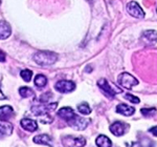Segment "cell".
I'll list each match as a JSON object with an SVG mask.
<instances>
[{
  "label": "cell",
  "instance_id": "6da1fadb",
  "mask_svg": "<svg viewBox=\"0 0 157 147\" xmlns=\"http://www.w3.org/2000/svg\"><path fill=\"white\" fill-rule=\"evenodd\" d=\"M33 60H34L38 65H41V66H49V65H52L57 62L58 55L52 52H48V50H40V52H38L34 55Z\"/></svg>",
  "mask_w": 157,
  "mask_h": 147
},
{
  "label": "cell",
  "instance_id": "7a4b0ae2",
  "mask_svg": "<svg viewBox=\"0 0 157 147\" xmlns=\"http://www.w3.org/2000/svg\"><path fill=\"white\" fill-rule=\"evenodd\" d=\"M98 86L101 88V90L107 96L108 98H111L113 99L114 98L115 95L117 93H121L123 90L121 88H118L117 86H115L114 84L110 83L108 80L106 79H100L98 81Z\"/></svg>",
  "mask_w": 157,
  "mask_h": 147
},
{
  "label": "cell",
  "instance_id": "3957f363",
  "mask_svg": "<svg viewBox=\"0 0 157 147\" xmlns=\"http://www.w3.org/2000/svg\"><path fill=\"white\" fill-rule=\"evenodd\" d=\"M117 82L121 87L132 89L133 86L138 84V80L129 73H121L117 77Z\"/></svg>",
  "mask_w": 157,
  "mask_h": 147
},
{
  "label": "cell",
  "instance_id": "277c9868",
  "mask_svg": "<svg viewBox=\"0 0 157 147\" xmlns=\"http://www.w3.org/2000/svg\"><path fill=\"white\" fill-rule=\"evenodd\" d=\"M58 106V103H49V104H46V103H43V104L40 105H33L32 106V113L34 116L36 117H40L43 115H47L50 111L55 110Z\"/></svg>",
  "mask_w": 157,
  "mask_h": 147
},
{
  "label": "cell",
  "instance_id": "5b68a950",
  "mask_svg": "<svg viewBox=\"0 0 157 147\" xmlns=\"http://www.w3.org/2000/svg\"><path fill=\"white\" fill-rule=\"evenodd\" d=\"M126 10H127L128 14L131 15L134 18L137 19H143L145 18V12L141 9V6H139L136 1H130L126 6Z\"/></svg>",
  "mask_w": 157,
  "mask_h": 147
},
{
  "label": "cell",
  "instance_id": "8992f818",
  "mask_svg": "<svg viewBox=\"0 0 157 147\" xmlns=\"http://www.w3.org/2000/svg\"><path fill=\"white\" fill-rule=\"evenodd\" d=\"M67 123L70 127L75 129V130H84V129H86V127L88 126L89 120H86L85 118H82V117L75 115L72 119H70L69 121H67Z\"/></svg>",
  "mask_w": 157,
  "mask_h": 147
},
{
  "label": "cell",
  "instance_id": "52a82bcc",
  "mask_svg": "<svg viewBox=\"0 0 157 147\" xmlns=\"http://www.w3.org/2000/svg\"><path fill=\"white\" fill-rule=\"evenodd\" d=\"M55 88L59 93H71L75 88V83L69 80H61L56 83Z\"/></svg>",
  "mask_w": 157,
  "mask_h": 147
},
{
  "label": "cell",
  "instance_id": "ba28073f",
  "mask_svg": "<svg viewBox=\"0 0 157 147\" xmlns=\"http://www.w3.org/2000/svg\"><path fill=\"white\" fill-rule=\"evenodd\" d=\"M129 128L128 124L121 122H114L110 125V131L111 133H113L114 136L116 137H121V136H124L126 133H127V129Z\"/></svg>",
  "mask_w": 157,
  "mask_h": 147
},
{
  "label": "cell",
  "instance_id": "9c48e42d",
  "mask_svg": "<svg viewBox=\"0 0 157 147\" xmlns=\"http://www.w3.org/2000/svg\"><path fill=\"white\" fill-rule=\"evenodd\" d=\"M63 141H68V143H64L68 147H83L86 144V139L83 137H66Z\"/></svg>",
  "mask_w": 157,
  "mask_h": 147
},
{
  "label": "cell",
  "instance_id": "30bf717a",
  "mask_svg": "<svg viewBox=\"0 0 157 147\" xmlns=\"http://www.w3.org/2000/svg\"><path fill=\"white\" fill-rule=\"evenodd\" d=\"M141 40L146 43V44H155L157 42V32L153 30H148L145 31L141 34Z\"/></svg>",
  "mask_w": 157,
  "mask_h": 147
},
{
  "label": "cell",
  "instance_id": "8fae6325",
  "mask_svg": "<svg viewBox=\"0 0 157 147\" xmlns=\"http://www.w3.org/2000/svg\"><path fill=\"white\" fill-rule=\"evenodd\" d=\"M21 127L24 129V130H27V131H30V133H33V131H36L38 129V124L35 120H32V119H22L21 122Z\"/></svg>",
  "mask_w": 157,
  "mask_h": 147
},
{
  "label": "cell",
  "instance_id": "7c38bea8",
  "mask_svg": "<svg viewBox=\"0 0 157 147\" xmlns=\"http://www.w3.org/2000/svg\"><path fill=\"white\" fill-rule=\"evenodd\" d=\"M14 116V109L10 105H3L0 107V120L9 121Z\"/></svg>",
  "mask_w": 157,
  "mask_h": 147
},
{
  "label": "cell",
  "instance_id": "4fadbf2b",
  "mask_svg": "<svg viewBox=\"0 0 157 147\" xmlns=\"http://www.w3.org/2000/svg\"><path fill=\"white\" fill-rule=\"evenodd\" d=\"M116 111L118 113L123 116H126V117H130L132 116L134 113H135V108L133 106H130V105H127V104H124V103H121L116 106Z\"/></svg>",
  "mask_w": 157,
  "mask_h": 147
},
{
  "label": "cell",
  "instance_id": "5bb4252c",
  "mask_svg": "<svg viewBox=\"0 0 157 147\" xmlns=\"http://www.w3.org/2000/svg\"><path fill=\"white\" fill-rule=\"evenodd\" d=\"M12 34L11 25L6 21H0V40H4L9 38Z\"/></svg>",
  "mask_w": 157,
  "mask_h": 147
},
{
  "label": "cell",
  "instance_id": "9a60e30c",
  "mask_svg": "<svg viewBox=\"0 0 157 147\" xmlns=\"http://www.w3.org/2000/svg\"><path fill=\"white\" fill-rule=\"evenodd\" d=\"M58 116L63 120L69 121L70 119H72L75 116V113L71 107H62L61 109L58 110Z\"/></svg>",
  "mask_w": 157,
  "mask_h": 147
},
{
  "label": "cell",
  "instance_id": "2e32d148",
  "mask_svg": "<svg viewBox=\"0 0 157 147\" xmlns=\"http://www.w3.org/2000/svg\"><path fill=\"white\" fill-rule=\"evenodd\" d=\"M13 133V124L9 121L0 120V133L3 136H10Z\"/></svg>",
  "mask_w": 157,
  "mask_h": 147
},
{
  "label": "cell",
  "instance_id": "e0dca14e",
  "mask_svg": "<svg viewBox=\"0 0 157 147\" xmlns=\"http://www.w3.org/2000/svg\"><path fill=\"white\" fill-rule=\"evenodd\" d=\"M34 142L36 144H40V145H47V146H52V139L48 135H39L36 136L34 138Z\"/></svg>",
  "mask_w": 157,
  "mask_h": 147
},
{
  "label": "cell",
  "instance_id": "ac0fdd59",
  "mask_svg": "<svg viewBox=\"0 0 157 147\" xmlns=\"http://www.w3.org/2000/svg\"><path fill=\"white\" fill-rule=\"evenodd\" d=\"M95 144L98 147H112V142L107 136L100 135L95 140Z\"/></svg>",
  "mask_w": 157,
  "mask_h": 147
},
{
  "label": "cell",
  "instance_id": "d6986e66",
  "mask_svg": "<svg viewBox=\"0 0 157 147\" xmlns=\"http://www.w3.org/2000/svg\"><path fill=\"white\" fill-rule=\"evenodd\" d=\"M34 83L38 88H42V87H44V86H46L47 79H46V77L43 75H37L36 77H35Z\"/></svg>",
  "mask_w": 157,
  "mask_h": 147
},
{
  "label": "cell",
  "instance_id": "ffe728a7",
  "mask_svg": "<svg viewBox=\"0 0 157 147\" xmlns=\"http://www.w3.org/2000/svg\"><path fill=\"white\" fill-rule=\"evenodd\" d=\"M19 93H20V96H21L22 98H29V97H32V96H34L35 92L32 89V88L25 87V86H23V87H21L19 89Z\"/></svg>",
  "mask_w": 157,
  "mask_h": 147
},
{
  "label": "cell",
  "instance_id": "44dd1931",
  "mask_svg": "<svg viewBox=\"0 0 157 147\" xmlns=\"http://www.w3.org/2000/svg\"><path fill=\"white\" fill-rule=\"evenodd\" d=\"M78 111L80 113H82V115L87 116V115H89V113H91V108H90V106L87 104V103L83 102V103H81L80 105H78Z\"/></svg>",
  "mask_w": 157,
  "mask_h": 147
},
{
  "label": "cell",
  "instance_id": "7402d4cb",
  "mask_svg": "<svg viewBox=\"0 0 157 147\" xmlns=\"http://www.w3.org/2000/svg\"><path fill=\"white\" fill-rule=\"evenodd\" d=\"M20 76H21V78L25 81V82H29L33 77V72L29 70H23L21 73H20Z\"/></svg>",
  "mask_w": 157,
  "mask_h": 147
},
{
  "label": "cell",
  "instance_id": "603a6c76",
  "mask_svg": "<svg viewBox=\"0 0 157 147\" xmlns=\"http://www.w3.org/2000/svg\"><path fill=\"white\" fill-rule=\"evenodd\" d=\"M141 113H143V116L147 117V118H149V117H153L154 115L156 113V108H141Z\"/></svg>",
  "mask_w": 157,
  "mask_h": 147
},
{
  "label": "cell",
  "instance_id": "cb8c5ba5",
  "mask_svg": "<svg viewBox=\"0 0 157 147\" xmlns=\"http://www.w3.org/2000/svg\"><path fill=\"white\" fill-rule=\"evenodd\" d=\"M125 99L128 101H130L131 103H133V104H138L139 102H140V100H139V98L135 97V96L131 95V93H127V95H125Z\"/></svg>",
  "mask_w": 157,
  "mask_h": 147
},
{
  "label": "cell",
  "instance_id": "d4e9b609",
  "mask_svg": "<svg viewBox=\"0 0 157 147\" xmlns=\"http://www.w3.org/2000/svg\"><path fill=\"white\" fill-rule=\"evenodd\" d=\"M52 93H43V95H41V97H40L39 100L41 101L42 103H46V102H48L50 99H52Z\"/></svg>",
  "mask_w": 157,
  "mask_h": 147
},
{
  "label": "cell",
  "instance_id": "484cf974",
  "mask_svg": "<svg viewBox=\"0 0 157 147\" xmlns=\"http://www.w3.org/2000/svg\"><path fill=\"white\" fill-rule=\"evenodd\" d=\"M6 61V54H4L2 50H0V62Z\"/></svg>",
  "mask_w": 157,
  "mask_h": 147
},
{
  "label": "cell",
  "instance_id": "4316f807",
  "mask_svg": "<svg viewBox=\"0 0 157 147\" xmlns=\"http://www.w3.org/2000/svg\"><path fill=\"white\" fill-rule=\"evenodd\" d=\"M150 133H153V136L157 137V126H154V127L150 128Z\"/></svg>",
  "mask_w": 157,
  "mask_h": 147
},
{
  "label": "cell",
  "instance_id": "83f0119b",
  "mask_svg": "<svg viewBox=\"0 0 157 147\" xmlns=\"http://www.w3.org/2000/svg\"><path fill=\"white\" fill-rule=\"evenodd\" d=\"M6 97L3 95V93H2V90H1V87H0V100H6Z\"/></svg>",
  "mask_w": 157,
  "mask_h": 147
},
{
  "label": "cell",
  "instance_id": "f1b7e54d",
  "mask_svg": "<svg viewBox=\"0 0 157 147\" xmlns=\"http://www.w3.org/2000/svg\"><path fill=\"white\" fill-rule=\"evenodd\" d=\"M0 3H1V0H0Z\"/></svg>",
  "mask_w": 157,
  "mask_h": 147
}]
</instances>
